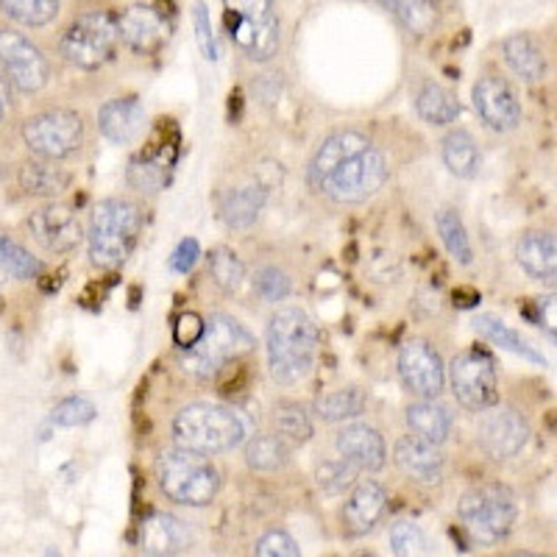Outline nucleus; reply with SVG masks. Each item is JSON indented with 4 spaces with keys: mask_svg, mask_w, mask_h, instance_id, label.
Returning a JSON list of instances; mask_svg holds the SVG:
<instances>
[{
    "mask_svg": "<svg viewBox=\"0 0 557 557\" xmlns=\"http://www.w3.org/2000/svg\"><path fill=\"white\" fill-rule=\"evenodd\" d=\"M441 157H444V165L449 168L451 176L457 178H474L482 168L480 146H476V139L471 137L469 132H462V128L446 134Z\"/></svg>",
    "mask_w": 557,
    "mask_h": 557,
    "instance_id": "obj_29",
    "label": "nucleus"
},
{
    "mask_svg": "<svg viewBox=\"0 0 557 557\" xmlns=\"http://www.w3.org/2000/svg\"><path fill=\"white\" fill-rule=\"evenodd\" d=\"M416 109L421 114V121L430 123V126H449L460 117V103H457L455 92L435 82H426L424 87L418 89Z\"/></svg>",
    "mask_w": 557,
    "mask_h": 557,
    "instance_id": "obj_31",
    "label": "nucleus"
},
{
    "mask_svg": "<svg viewBox=\"0 0 557 557\" xmlns=\"http://www.w3.org/2000/svg\"><path fill=\"white\" fill-rule=\"evenodd\" d=\"M248 435L240 412L223 405L196 401L176 412L173 418V441L182 449L198 451L203 457L223 455L240 446Z\"/></svg>",
    "mask_w": 557,
    "mask_h": 557,
    "instance_id": "obj_2",
    "label": "nucleus"
},
{
    "mask_svg": "<svg viewBox=\"0 0 557 557\" xmlns=\"http://www.w3.org/2000/svg\"><path fill=\"white\" fill-rule=\"evenodd\" d=\"M502 53L510 70L527 84H539L546 76V59L530 34H510L502 42Z\"/></svg>",
    "mask_w": 557,
    "mask_h": 557,
    "instance_id": "obj_27",
    "label": "nucleus"
},
{
    "mask_svg": "<svg viewBox=\"0 0 557 557\" xmlns=\"http://www.w3.org/2000/svg\"><path fill=\"white\" fill-rule=\"evenodd\" d=\"M407 426H410V435L421 437L426 444L441 446L451 435L455 416H451L449 407H444L437 399H421L407 407Z\"/></svg>",
    "mask_w": 557,
    "mask_h": 557,
    "instance_id": "obj_23",
    "label": "nucleus"
},
{
    "mask_svg": "<svg viewBox=\"0 0 557 557\" xmlns=\"http://www.w3.org/2000/svg\"><path fill=\"white\" fill-rule=\"evenodd\" d=\"M28 228H32L34 240L51 253H67L78 248V243L84 240L82 221L64 203H48V207L37 209L28 218Z\"/></svg>",
    "mask_w": 557,
    "mask_h": 557,
    "instance_id": "obj_14",
    "label": "nucleus"
},
{
    "mask_svg": "<svg viewBox=\"0 0 557 557\" xmlns=\"http://www.w3.org/2000/svg\"><path fill=\"white\" fill-rule=\"evenodd\" d=\"M366 148H371V143H368L360 132H335L318 146L315 157H312L310 162V182L315 184V187H323V182H326L343 162L355 159L357 153H362Z\"/></svg>",
    "mask_w": 557,
    "mask_h": 557,
    "instance_id": "obj_22",
    "label": "nucleus"
},
{
    "mask_svg": "<svg viewBox=\"0 0 557 557\" xmlns=\"http://www.w3.org/2000/svg\"><path fill=\"white\" fill-rule=\"evenodd\" d=\"M251 348H253L251 332H248L240 321H235L232 315L215 312V315L207 321V326H203L201 341H198L196 346L184 348L182 366L190 376H198V380H212V376H215L226 362L240 360V357L248 355Z\"/></svg>",
    "mask_w": 557,
    "mask_h": 557,
    "instance_id": "obj_5",
    "label": "nucleus"
},
{
    "mask_svg": "<svg viewBox=\"0 0 557 557\" xmlns=\"http://www.w3.org/2000/svg\"><path fill=\"white\" fill-rule=\"evenodd\" d=\"M121 45L117 20L107 12H89L73 23L62 37V57L82 70H98Z\"/></svg>",
    "mask_w": 557,
    "mask_h": 557,
    "instance_id": "obj_7",
    "label": "nucleus"
},
{
    "mask_svg": "<svg viewBox=\"0 0 557 557\" xmlns=\"http://www.w3.org/2000/svg\"><path fill=\"white\" fill-rule=\"evenodd\" d=\"M516 260L532 278L557 276V232H527L516 243Z\"/></svg>",
    "mask_w": 557,
    "mask_h": 557,
    "instance_id": "obj_24",
    "label": "nucleus"
},
{
    "mask_svg": "<svg viewBox=\"0 0 557 557\" xmlns=\"http://www.w3.org/2000/svg\"><path fill=\"white\" fill-rule=\"evenodd\" d=\"M168 176H171V162L165 159H143L128 168V184L143 193H157L165 187Z\"/></svg>",
    "mask_w": 557,
    "mask_h": 557,
    "instance_id": "obj_41",
    "label": "nucleus"
},
{
    "mask_svg": "<svg viewBox=\"0 0 557 557\" xmlns=\"http://www.w3.org/2000/svg\"><path fill=\"white\" fill-rule=\"evenodd\" d=\"M268 368L278 385H298L315 362L318 332L301 307H282L268 323Z\"/></svg>",
    "mask_w": 557,
    "mask_h": 557,
    "instance_id": "obj_1",
    "label": "nucleus"
},
{
    "mask_svg": "<svg viewBox=\"0 0 557 557\" xmlns=\"http://www.w3.org/2000/svg\"><path fill=\"white\" fill-rule=\"evenodd\" d=\"M391 168L387 159L374 148H366L355 159H348L323 182L321 190L335 203H362L385 187Z\"/></svg>",
    "mask_w": 557,
    "mask_h": 557,
    "instance_id": "obj_9",
    "label": "nucleus"
},
{
    "mask_svg": "<svg viewBox=\"0 0 557 557\" xmlns=\"http://www.w3.org/2000/svg\"><path fill=\"white\" fill-rule=\"evenodd\" d=\"M98 128L114 146H132L146 128V109L134 98H112L98 112Z\"/></svg>",
    "mask_w": 557,
    "mask_h": 557,
    "instance_id": "obj_21",
    "label": "nucleus"
},
{
    "mask_svg": "<svg viewBox=\"0 0 557 557\" xmlns=\"http://www.w3.org/2000/svg\"><path fill=\"white\" fill-rule=\"evenodd\" d=\"M157 482L168 499L184 507L212 505L221 491V474L212 460L182 446L157 457Z\"/></svg>",
    "mask_w": 557,
    "mask_h": 557,
    "instance_id": "obj_4",
    "label": "nucleus"
},
{
    "mask_svg": "<svg viewBox=\"0 0 557 557\" xmlns=\"http://www.w3.org/2000/svg\"><path fill=\"white\" fill-rule=\"evenodd\" d=\"M273 432L290 446L307 444L312 437V418L298 401H278L273 410Z\"/></svg>",
    "mask_w": 557,
    "mask_h": 557,
    "instance_id": "obj_35",
    "label": "nucleus"
},
{
    "mask_svg": "<svg viewBox=\"0 0 557 557\" xmlns=\"http://www.w3.org/2000/svg\"><path fill=\"white\" fill-rule=\"evenodd\" d=\"M193 23H196L198 48H201V53L209 59V62H215V59H218V39H215V32H212V20H209L207 7H203V3H198L196 12H193Z\"/></svg>",
    "mask_w": 557,
    "mask_h": 557,
    "instance_id": "obj_46",
    "label": "nucleus"
},
{
    "mask_svg": "<svg viewBox=\"0 0 557 557\" xmlns=\"http://www.w3.org/2000/svg\"><path fill=\"white\" fill-rule=\"evenodd\" d=\"M23 139L39 159H67L82 151L84 123L76 112L67 109H51V112L34 114L23 123Z\"/></svg>",
    "mask_w": 557,
    "mask_h": 557,
    "instance_id": "obj_8",
    "label": "nucleus"
},
{
    "mask_svg": "<svg viewBox=\"0 0 557 557\" xmlns=\"http://www.w3.org/2000/svg\"><path fill=\"white\" fill-rule=\"evenodd\" d=\"M357 474H360V471H357L351 462L343 460V457H337V460H326L318 466L315 482L326 496H337L355 485Z\"/></svg>",
    "mask_w": 557,
    "mask_h": 557,
    "instance_id": "obj_40",
    "label": "nucleus"
},
{
    "mask_svg": "<svg viewBox=\"0 0 557 557\" xmlns=\"http://www.w3.org/2000/svg\"><path fill=\"white\" fill-rule=\"evenodd\" d=\"M265 207L262 187H235L221 198V218L228 228H248L257 223Z\"/></svg>",
    "mask_w": 557,
    "mask_h": 557,
    "instance_id": "obj_28",
    "label": "nucleus"
},
{
    "mask_svg": "<svg viewBox=\"0 0 557 557\" xmlns=\"http://www.w3.org/2000/svg\"><path fill=\"white\" fill-rule=\"evenodd\" d=\"M457 516L471 541L476 546H494L516 524V499L505 485H476L462 496L457 505Z\"/></svg>",
    "mask_w": 557,
    "mask_h": 557,
    "instance_id": "obj_6",
    "label": "nucleus"
},
{
    "mask_svg": "<svg viewBox=\"0 0 557 557\" xmlns=\"http://www.w3.org/2000/svg\"><path fill=\"white\" fill-rule=\"evenodd\" d=\"M121 39L137 53H157L168 42V20L151 7H132L117 17Z\"/></svg>",
    "mask_w": 557,
    "mask_h": 557,
    "instance_id": "obj_19",
    "label": "nucleus"
},
{
    "mask_svg": "<svg viewBox=\"0 0 557 557\" xmlns=\"http://www.w3.org/2000/svg\"><path fill=\"white\" fill-rule=\"evenodd\" d=\"M510 557H544V555H532V552H516V555Z\"/></svg>",
    "mask_w": 557,
    "mask_h": 557,
    "instance_id": "obj_52",
    "label": "nucleus"
},
{
    "mask_svg": "<svg viewBox=\"0 0 557 557\" xmlns=\"http://www.w3.org/2000/svg\"><path fill=\"white\" fill-rule=\"evenodd\" d=\"M530 441V424L516 407L494 405L480 412L476 421V444L491 460H510Z\"/></svg>",
    "mask_w": 557,
    "mask_h": 557,
    "instance_id": "obj_11",
    "label": "nucleus"
},
{
    "mask_svg": "<svg viewBox=\"0 0 557 557\" xmlns=\"http://www.w3.org/2000/svg\"><path fill=\"white\" fill-rule=\"evenodd\" d=\"M474 330L480 332L485 341H491L494 346L505 348V351H513V355L524 357V360L535 362V366H544V357L535 351V348L530 346L527 341H521L519 332H513L510 326H507L505 321H499V318L494 315H476L474 318Z\"/></svg>",
    "mask_w": 557,
    "mask_h": 557,
    "instance_id": "obj_33",
    "label": "nucleus"
},
{
    "mask_svg": "<svg viewBox=\"0 0 557 557\" xmlns=\"http://www.w3.org/2000/svg\"><path fill=\"white\" fill-rule=\"evenodd\" d=\"M257 557H301V552L287 532L271 530L257 541Z\"/></svg>",
    "mask_w": 557,
    "mask_h": 557,
    "instance_id": "obj_45",
    "label": "nucleus"
},
{
    "mask_svg": "<svg viewBox=\"0 0 557 557\" xmlns=\"http://www.w3.org/2000/svg\"><path fill=\"white\" fill-rule=\"evenodd\" d=\"M3 114H7V103L0 101V121H3Z\"/></svg>",
    "mask_w": 557,
    "mask_h": 557,
    "instance_id": "obj_53",
    "label": "nucleus"
},
{
    "mask_svg": "<svg viewBox=\"0 0 557 557\" xmlns=\"http://www.w3.org/2000/svg\"><path fill=\"white\" fill-rule=\"evenodd\" d=\"M0 64L7 70L9 82L20 92H39L51 76V67H48V59L42 57V51L32 39L12 32V28L0 32Z\"/></svg>",
    "mask_w": 557,
    "mask_h": 557,
    "instance_id": "obj_12",
    "label": "nucleus"
},
{
    "mask_svg": "<svg viewBox=\"0 0 557 557\" xmlns=\"http://www.w3.org/2000/svg\"><path fill=\"white\" fill-rule=\"evenodd\" d=\"M3 12L23 26H45L59 12V0H0Z\"/></svg>",
    "mask_w": 557,
    "mask_h": 557,
    "instance_id": "obj_39",
    "label": "nucleus"
},
{
    "mask_svg": "<svg viewBox=\"0 0 557 557\" xmlns=\"http://www.w3.org/2000/svg\"><path fill=\"white\" fill-rule=\"evenodd\" d=\"M196 260H198V243L187 237V240L178 243V248H176V251H173L171 268L176 273H187L193 265H196Z\"/></svg>",
    "mask_w": 557,
    "mask_h": 557,
    "instance_id": "obj_50",
    "label": "nucleus"
},
{
    "mask_svg": "<svg viewBox=\"0 0 557 557\" xmlns=\"http://www.w3.org/2000/svg\"><path fill=\"white\" fill-rule=\"evenodd\" d=\"M253 287H257V293L265 301H285L290 296V278H287V273L278 271V268H265V271L257 273Z\"/></svg>",
    "mask_w": 557,
    "mask_h": 557,
    "instance_id": "obj_44",
    "label": "nucleus"
},
{
    "mask_svg": "<svg viewBox=\"0 0 557 557\" xmlns=\"http://www.w3.org/2000/svg\"><path fill=\"white\" fill-rule=\"evenodd\" d=\"M435 226L441 240H444L446 251L451 253V260L460 262V265H471V260H474V248H471L469 232H466V223H462L460 212L451 207L441 209L435 218Z\"/></svg>",
    "mask_w": 557,
    "mask_h": 557,
    "instance_id": "obj_34",
    "label": "nucleus"
},
{
    "mask_svg": "<svg viewBox=\"0 0 557 557\" xmlns=\"http://www.w3.org/2000/svg\"><path fill=\"white\" fill-rule=\"evenodd\" d=\"M449 385L455 399L460 401L466 410L482 412L487 407L496 405V362L491 355L480 351V348H469L451 360L449 366Z\"/></svg>",
    "mask_w": 557,
    "mask_h": 557,
    "instance_id": "obj_10",
    "label": "nucleus"
},
{
    "mask_svg": "<svg viewBox=\"0 0 557 557\" xmlns=\"http://www.w3.org/2000/svg\"><path fill=\"white\" fill-rule=\"evenodd\" d=\"M203 326H207V323H203L201 318L193 315V312H187V315L178 318L176 326H173V341H176L182 348L196 346L203 335Z\"/></svg>",
    "mask_w": 557,
    "mask_h": 557,
    "instance_id": "obj_48",
    "label": "nucleus"
},
{
    "mask_svg": "<svg viewBox=\"0 0 557 557\" xmlns=\"http://www.w3.org/2000/svg\"><path fill=\"white\" fill-rule=\"evenodd\" d=\"M366 407L368 399L360 387H335V391H326L318 396L315 416L326 424H343V421L360 418Z\"/></svg>",
    "mask_w": 557,
    "mask_h": 557,
    "instance_id": "obj_30",
    "label": "nucleus"
},
{
    "mask_svg": "<svg viewBox=\"0 0 557 557\" xmlns=\"http://www.w3.org/2000/svg\"><path fill=\"white\" fill-rule=\"evenodd\" d=\"M193 535L182 519L171 513H151L139 524V549L151 557H173L190 546Z\"/></svg>",
    "mask_w": 557,
    "mask_h": 557,
    "instance_id": "obj_20",
    "label": "nucleus"
},
{
    "mask_svg": "<svg viewBox=\"0 0 557 557\" xmlns=\"http://www.w3.org/2000/svg\"><path fill=\"white\" fill-rule=\"evenodd\" d=\"M70 182H73V176L51 159H28L26 165L20 168V187L28 196L57 198L67 190Z\"/></svg>",
    "mask_w": 557,
    "mask_h": 557,
    "instance_id": "obj_25",
    "label": "nucleus"
},
{
    "mask_svg": "<svg viewBox=\"0 0 557 557\" xmlns=\"http://www.w3.org/2000/svg\"><path fill=\"white\" fill-rule=\"evenodd\" d=\"M399 376L418 399H437L446 387L444 360L424 341H407L399 348Z\"/></svg>",
    "mask_w": 557,
    "mask_h": 557,
    "instance_id": "obj_13",
    "label": "nucleus"
},
{
    "mask_svg": "<svg viewBox=\"0 0 557 557\" xmlns=\"http://www.w3.org/2000/svg\"><path fill=\"white\" fill-rule=\"evenodd\" d=\"M335 446L343 460L351 462L357 471H368V474L380 471L387 460L385 437L368 424H346L337 432Z\"/></svg>",
    "mask_w": 557,
    "mask_h": 557,
    "instance_id": "obj_17",
    "label": "nucleus"
},
{
    "mask_svg": "<svg viewBox=\"0 0 557 557\" xmlns=\"http://www.w3.org/2000/svg\"><path fill=\"white\" fill-rule=\"evenodd\" d=\"M246 462L253 471H278L290 462V444L276 432L253 435L246 444Z\"/></svg>",
    "mask_w": 557,
    "mask_h": 557,
    "instance_id": "obj_32",
    "label": "nucleus"
},
{
    "mask_svg": "<svg viewBox=\"0 0 557 557\" xmlns=\"http://www.w3.org/2000/svg\"><path fill=\"white\" fill-rule=\"evenodd\" d=\"M45 557H62V555H59V552H53V549H48V552H45Z\"/></svg>",
    "mask_w": 557,
    "mask_h": 557,
    "instance_id": "obj_54",
    "label": "nucleus"
},
{
    "mask_svg": "<svg viewBox=\"0 0 557 557\" xmlns=\"http://www.w3.org/2000/svg\"><path fill=\"white\" fill-rule=\"evenodd\" d=\"M143 232V212L132 201L107 198L89 218V257L98 268H117L132 257Z\"/></svg>",
    "mask_w": 557,
    "mask_h": 557,
    "instance_id": "obj_3",
    "label": "nucleus"
},
{
    "mask_svg": "<svg viewBox=\"0 0 557 557\" xmlns=\"http://www.w3.org/2000/svg\"><path fill=\"white\" fill-rule=\"evenodd\" d=\"M555 278H557V276H555Z\"/></svg>",
    "mask_w": 557,
    "mask_h": 557,
    "instance_id": "obj_57",
    "label": "nucleus"
},
{
    "mask_svg": "<svg viewBox=\"0 0 557 557\" xmlns=\"http://www.w3.org/2000/svg\"><path fill=\"white\" fill-rule=\"evenodd\" d=\"M209 276L223 293H237L246 282V265L232 248L218 246L209 253Z\"/></svg>",
    "mask_w": 557,
    "mask_h": 557,
    "instance_id": "obj_36",
    "label": "nucleus"
},
{
    "mask_svg": "<svg viewBox=\"0 0 557 557\" xmlns=\"http://www.w3.org/2000/svg\"><path fill=\"white\" fill-rule=\"evenodd\" d=\"M474 109L494 132H513L521 123L519 98L499 76H482L474 84Z\"/></svg>",
    "mask_w": 557,
    "mask_h": 557,
    "instance_id": "obj_15",
    "label": "nucleus"
},
{
    "mask_svg": "<svg viewBox=\"0 0 557 557\" xmlns=\"http://www.w3.org/2000/svg\"><path fill=\"white\" fill-rule=\"evenodd\" d=\"M355 557H374V555H368V552H360V555H355Z\"/></svg>",
    "mask_w": 557,
    "mask_h": 557,
    "instance_id": "obj_55",
    "label": "nucleus"
},
{
    "mask_svg": "<svg viewBox=\"0 0 557 557\" xmlns=\"http://www.w3.org/2000/svg\"><path fill=\"white\" fill-rule=\"evenodd\" d=\"M228 12H235L237 20H248V23H265L273 20V0H226Z\"/></svg>",
    "mask_w": 557,
    "mask_h": 557,
    "instance_id": "obj_47",
    "label": "nucleus"
},
{
    "mask_svg": "<svg viewBox=\"0 0 557 557\" xmlns=\"http://www.w3.org/2000/svg\"><path fill=\"white\" fill-rule=\"evenodd\" d=\"M535 318H539L541 330L557 341V293L539 298V305H535Z\"/></svg>",
    "mask_w": 557,
    "mask_h": 557,
    "instance_id": "obj_49",
    "label": "nucleus"
},
{
    "mask_svg": "<svg viewBox=\"0 0 557 557\" xmlns=\"http://www.w3.org/2000/svg\"><path fill=\"white\" fill-rule=\"evenodd\" d=\"M382 7L399 20L412 34H426L435 26V7L432 0H380Z\"/></svg>",
    "mask_w": 557,
    "mask_h": 557,
    "instance_id": "obj_37",
    "label": "nucleus"
},
{
    "mask_svg": "<svg viewBox=\"0 0 557 557\" xmlns=\"http://www.w3.org/2000/svg\"><path fill=\"white\" fill-rule=\"evenodd\" d=\"M235 42L248 59L253 62H268L271 57H276L278 51V20H265V23H248V20L235 17Z\"/></svg>",
    "mask_w": 557,
    "mask_h": 557,
    "instance_id": "obj_26",
    "label": "nucleus"
},
{
    "mask_svg": "<svg viewBox=\"0 0 557 557\" xmlns=\"http://www.w3.org/2000/svg\"><path fill=\"white\" fill-rule=\"evenodd\" d=\"M393 460H396L401 474L421 482V485H437V482L444 480L446 457L441 451V446L426 444V441H421L416 435H405L396 441Z\"/></svg>",
    "mask_w": 557,
    "mask_h": 557,
    "instance_id": "obj_16",
    "label": "nucleus"
},
{
    "mask_svg": "<svg viewBox=\"0 0 557 557\" xmlns=\"http://www.w3.org/2000/svg\"><path fill=\"white\" fill-rule=\"evenodd\" d=\"M0 282H3V276H0Z\"/></svg>",
    "mask_w": 557,
    "mask_h": 557,
    "instance_id": "obj_56",
    "label": "nucleus"
},
{
    "mask_svg": "<svg viewBox=\"0 0 557 557\" xmlns=\"http://www.w3.org/2000/svg\"><path fill=\"white\" fill-rule=\"evenodd\" d=\"M0 271L26 282V278L37 276L42 271V265H39V260L32 251H26L12 237H0Z\"/></svg>",
    "mask_w": 557,
    "mask_h": 557,
    "instance_id": "obj_38",
    "label": "nucleus"
},
{
    "mask_svg": "<svg viewBox=\"0 0 557 557\" xmlns=\"http://www.w3.org/2000/svg\"><path fill=\"white\" fill-rule=\"evenodd\" d=\"M391 549L393 557H421L424 555V532L416 521H396L391 527Z\"/></svg>",
    "mask_w": 557,
    "mask_h": 557,
    "instance_id": "obj_42",
    "label": "nucleus"
},
{
    "mask_svg": "<svg viewBox=\"0 0 557 557\" xmlns=\"http://www.w3.org/2000/svg\"><path fill=\"white\" fill-rule=\"evenodd\" d=\"M385 487L374 480L360 482L346 499V505H343V530H346V535L360 539V535L374 530V527L380 524L382 516H385Z\"/></svg>",
    "mask_w": 557,
    "mask_h": 557,
    "instance_id": "obj_18",
    "label": "nucleus"
},
{
    "mask_svg": "<svg viewBox=\"0 0 557 557\" xmlns=\"http://www.w3.org/2000/svg\"><path fill=\"white\" fill-rule=\"evenodd\" d=\"M0 101L3 103L9 101V82L3 76H0Z\"/></svg>",
    "mask_w": 557,
    "mask_h": 557,
    "instance_id": "obj_51",
    "label": "nucleus"
},
{
    "mask_svg": "<svg viewBox=\"0 0 557 557\" xmlns=\"http://www.w3.org/2000/svg\"><path fill=\"white\" fill-rule=\"evenodd\" d=\"M96 405L84 396H70V399L59 401L51 412V421L57 426H84L96 418Z\"/></svg>",
    "mask_w": 557,
    "mask_h": 557,
    "instance_id": "obj_43",
    "label": "nucleus"
}]
</instances>
